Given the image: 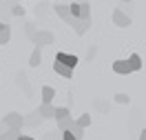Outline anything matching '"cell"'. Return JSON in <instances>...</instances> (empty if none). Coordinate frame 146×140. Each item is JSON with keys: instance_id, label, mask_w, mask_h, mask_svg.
Returning a JSON list of instances; mask_svg holds the SVG:
<instances>
[{"instance_id": "1", "label": "cell", "mask_w": 146, "mask_h": 140, "mask_svg": "<svg viewBox=\"0 0 146 140\" xmlns=\"http://www.w3.org/2000/svg\"><path fill=\"white\" fill-rule=\"evenodd\" d=\"M2 122L7 125V129H9V131H18V133H20V129L25 127V118H22V116H20L18 111L7 113V116L2 118Z\"/></svg>"}, {"instance_id": "2", "label": "cell", "mask_w": 146, "mask_h": 140, "mask_svg": "<svg viewBox=\"0 0 146 140\" xmlns=\"http://www.w3.org/2000/svg\"><path fill=\"white\" fill-rule=\"evenodd\" d=\"M64 22H66V25H71L73 31H75L78 36H84V33L89 31V27H91V20H80V18H71V16L64 20Z\"/></svg>"}, {"instance_id": "3", "label": "cell", "mask_w": 146, "mask_h": 140, "mask_svg": "<svg viewBox=\"0 0 146 140\" xmlns=\"http://www.w3.org/2000/svg\"><path fill=\"white\" fill-rule=\"evenodd\" d=\"M33 40H36V47H49V45H53L55 42V38L53 33H49V31H38L36 36H33Z\"/></svg>"}, {"instance_id": "4", "label": "cell", "mask_w": 146, "mask_h": 140, "mask_svg": "<svg viewBox=\"0 0 146 140\" xmlns=\"http://www.w3.org/2000/svg\"><path fill=\"white\" fill-rule=\"evenodd\" d=\"M55 62H60V65L69 67V69H75V65H78V56H71V54H64V51H60V54L55 56Z\"/></svg>"}, {"instance_id": "5", "label": "cell", "mask_w": 146, "mask_h": 140, "mask_svg": "<svg viewBox=\"0 0 146 140\" xmlns=\"http://www.w3.org/2000/svg\"><path fill=\"white\" fill-rule=\"evenodd\" d=\"M113 22H115L117 27H131L133 20H131V16H126L122 9H115L113 11Z\"/></svg>"}, {"instance_id": "6", "label": "cell", "mask_w": 146, "mask_h": 140, "mask_svg": "<svg viewBox=\"0 0 146 140\" xmlns=\"http://www.w3.org/2000/svg\"><path fill=\"white\" fill-rule=\"evenodd\" d=\"M113 71H115V74H119V76H128V74H133L126 60H115V62H113Z\"/></svg>"}, {"instance_id": "7", "label": "cell", "mask_w": 146, "mask_h": 140, "mask_svg": "<svg viewBox=\"0 0 146 140\" xmlns=\"http://www.w3.org/2000/svg\"><path fill=\"white\" fill-rule=\"evenodd\" d=\"M38 116L40 118H55V107L53 104H40L38 107Z\"/></svg>"}, {"instance_id": "8", "label": "cell", "mask_w": 146, "mask_h": 140, "mask_svg": "<svg viewBox=\"0 0 146 140\" xmlns=\"http://www.w3.org/2000/svg\"><path fill=\"white\" fill-rule=\"evenodd\" d=\"M53 98H55V89L49 87V84H44V87H42V104H51Z\"/></svg>"}, {"instance_id": "9", "label": "cell", "mask_w": 146, "mask_h": 140, "mask_svg": "<svg viewBox=\"0 0 146 140\" xmlns=\"http://www.w3.org/2000/svg\"><path fill=\"white\" fill-rule=\"evenodd\" d=\"M9 38H11V29H9V25L0 20V45H7V42H9Z\"/></svg>"}, {"instance_id": "10", "label": "cell", "mask_w": 146, "mask_h": 140, "mask_svg": "<svg viewBox=\"0 0 146 140\" xmlns=\"http://www.w3.org/2000/svg\"><path fill=\"white\" fill-rule=\"evenodd\" d=\"M40 62H42V49H40V47H33L31 58H29V67H38Z\"/></svg>"}, {"instance_id": "11", "label": "cell", "mask_w": 146, "mask_h": 140, "mask_svg": "<svg viewBox=\"0 0 146 140\" xmlns=\"http://www.w3.org/2000/svg\"><path fill=\"white\" fill-rule=\"evenodd\" d=\"M126 62H128V67H131V71H139V69H142V58H139V54H131Z\"/></svg>"}, {"instance_id": "12", "label": "cell", "mask_w": 146, "mask_h": 140, "mask_svg": "<svg viewBox=\"0 0 146 140\" xmlns=\"http://www.w3.org/2000/svg\"><path fill=\"white\" fill-rule=\"evenodd\" d=\"M53 71H55L58 76H62V78H71V76H73V69L60 65V62H53Z\"/></svg>"}, {"instance_id": "13", "label": "cell", "mask_w": 146, "mask_h": 140, "mask_svg": "<svg viewBox=\"0 0 146 140\" xmlns=\"http://www.w3.org/2000/svg\"><path fill=\"white\" fill-rule=\"evenodd\" d=\"M80 20H91V5L86 0L80 2Z\"/></svg>"}, {"instance_id": "14", "label": "cell", "mask_w": 146, "mask_h": 140, "mask_svg": "<svg viewBox=\"0 0 146 140\" xmlns=\"http://www.w3.org/2000/svg\"><path fill=\"white\" fill-rule=\"evenodd\" d=\"M73 116H69V118H62V120H58V129H60V133L62 131H71V127H73Z\"/></svg>"}, {"instance_id": "15", "label": "cell", "mask_w": 146, "mask_h": 140, "mask_svg": "<svg viewBox=\"0 0 146 140\" xmlns=\"http://www.w3.org/2000/svg\"><path fill=\"white\" fill-rule=\"evenodd\" d=\"M55 13L60 16L62 20H66L71 13H69V5H62V2H55Z\"/></svg>"}, {"instance_id": "16", "label": "cell", "mask_w": 146, "mask_h": 140, "mask_svg": "<svg viewBox=\"0 0 146 140\" xmlns=\"http://www.w3.org/2000/svg\"><path fill=\"white\" fill-rule=\"evenodd\" d=\"M75 125H78V127H82V129L91 127V113H82V116L75 120Z\"/></svg>"}, {"instance_id": "17", "label": "cell", "mask_w": 146, "mask_h": 140, "mask_svg": "<svg viewBox=\"0 0 146 140\" xmlns=\"http://www.w3.org/2000/svg\"><path fill=\"white\" fill-rule=\"evenodd\" d=\"M71 111L66 109V107H55V120H62V118H69Z\"/></svg>"}, {"instance_id": "18", "label": "cell", "mask_w": 146, "mask_h": 140, "mask_svg": "<svg viewBox=\"0 0 146 140\" xmlns=\"http://www.w3.org/2000/svg\"><path fill=\"white\" fill-rule=\"evenodd\" d=\"M113 98H115V102H117V104H128V102H131V96H128V93H115Z\"/></svg>"}, {"instance_id": "19", "label": "cell", "mask_w": 146, "mask_h": 140, "mask_svg": "<svg viewBox=\"0 0 146 140\" xmlns=\"http://www.w3.org/2000/svg\"><path fill=\"white\" fill-rule=\"evenodd\" d=\"M71 133L75 136V140H82L84 138V129H82V127H78L75 122H73V127H71Z\"/></svg>"}, {"instance_id": "20", "label": "cell", "mask_w": 146, "mask_h": 140, "mask_svg": "<svg viewBox=\"0 0 146 140\" xmlns=\"http://www.w3.org/2000/svg\"><path fill=\"white\" fill-rule=\"evenodd\" d=\"M69 13H71V18H80V5H78V2H71V5H69Z\"/></svg>"}, {"instance_id": "21", "label": "cell", "mask_w": 146, "mask_h": 140, "mask_svg": "<svg viewBox=\"0 0 146 140\" xmlns=\"http://www.w3.org/2000/svg\"><path fill=\"white\" fill-rule=\"evenodd\" d=\"M18 131H7V133H2V136H0V140H18Z\"/></svg>"}, {"instance_id": "22", "label": "cell", "mask_w": 146, "mask_h": 140, "mask_svg": "<svg viewBox=\"0 0 146 140\" xmlns=\"http://www.w3.org/2000/svg\"><path fill=\"white\" fill-rule=\"evenodd\" d=\"M22 13H25V9H22L20 5H13V7H11V16H22Z\"/></svg>"}, {"instance_id": "23", "label": "cell", "mask_w": 146, "mask_h": 140, "mask_svg": "<svg viewBox=\"0 0 146 140\" xmlns=\"http://www.w3.org/2000/svg\"><path fill=\"white\" fill-rule=\"evenodd\" d=\"M62 140H75V136L71 131H62Z\"/></svg>"}, {"instance_id": "24", "label": "cell", "mask_w": 146, "mask_h": 140, "mask_svg": "<svg viewBox=\"0 0 146 140\" xmlns=\"http://www.w3.org/2000/svg\"><path fill=\"white\" fill-rule=\"evenodd\" d=\"M7 131H9V129H7V125H5V122H0V136H2V133H7Z\"/></svg>"}, {"instance_id": "25", "label": "cell", "mask_w": 146, "mask_h": 140, "mask_svg": "<svg viewBox=\"0 0 146 140\" xmlns=\"http://www.w3.org/2000/svg\"><path fill=\"white\" fill-rule=\"evenodd\" d=\"M18 140H36V138H31V136H25V133H20Z\"/></svg>"}, {"instance_id": "26", "label": "cell", "mask_w": 146, "mask_h": 140, "mask_svg": "<svg viewBox=\"0 0 146 140\" xmlns=\"http://www.w3.org/2000/svg\"><path fill=\"white\" fill-rule=\"evenodd\" d=\"M139 140H146V129H142V133H139Z\"/></svg>"}, {"instance_id": "27", "label": "cell", "mask_w": 146, "mask_h": 140, "mask_svg": "<svg viewBox=\"0 0 146 140\" xmlns=\"http://www.w3.org/2000/svg\"><path fill=\"white\" fill-rule=\"evenodd\" d=\"M122 2H131V0H122Z\"/></svg>"}]
</instances>
